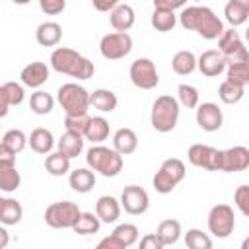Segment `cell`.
Listing matches in <instances>:
<instances>
[{
    "label": "cell",
    "mask_w": 249,
    "mask_h": 249,
    "mask_svg": "<svg viewBox=\"0 0 249 249\" xmlns=\"http://www.w3.org/2000/svg\"><path fill=\"white\" fill-rule=\"evenodd\" d=\"M179 23L208 41H214L224 33L222 19L208 6H185L179 14Z\"/></svg>",
    "instance_id": "1"
},
{
    "label": "cell",
    "mask_w": 249,
    "mask_h": 249,
    "mask_svg": "<svg viewBox=\"0 0 249 249\" xmlns=\"http://www.w3.org/2000/svg\"><path fill=\"white\" fill-rule=\"evenodd\" d=\"M51 68L58 74H66L72 76L76 80H88L93 76L95 66L89 58H86L84 54H80L74 49L68 47H56L51 53Z\"/></svg>",
    "instance_id": "2"
},
{
    "label": "cell",
    "mask_w": 249,
    "mask_h": 249,
    "mask_svg": "<svg viewBox=\"0 0 249 249\" xmlns=\"http://www.w3.org/2000/svg\"><path fill=\"white\" fill-rule=\"evenodd\" d=\"M86 163L88 169L103 177H117L123 171V156L101 144H95L86 152Z\"/></svg>",
    "instance_id": "3"
},
{
    "label": "cell",
    "mask_w": 249,
    "mask_h": 249,
    "mask_svg": "<svg viewBox=\"0 0 249 249\" xmlns=\"http://www.w3.org/2000/svg\"><path fill=\"white\" fill-rule=\"evenodd\" d=\"M179 121V103L171 95H160L156 97L152 111H150V123L154 130L158 132H171L177 126Z\"/></svg>",
    "instance_id": "4"
},
{
    "label": "cell",
    "mask_w": 249,
    "mask_h": 249,
    "mask_svg": "<svg viewBox=\"0 0 249 249\" xmlns=\"http://www.w3.org/2000/svg\"><path fill=\"white\" fill-rule=\"evenodd\" d=\"M56 101L64 109V115H84L89 109V91L80 84L68 82L58 88Z\"/></svg>",
    "instance_id": "5"
},
{
    "label": "cell",
    "mask_w": 249,
    "mask_h": 249,
    "mask_svg": "<svg viewBox=\"0 0 249 249\" xmlns=\"http://www.w3.org/2000/svg\"><path fill=\"white\" fill-rule=\"evenodd\" d=\"M185 173H187L185 163L179 158H167L161 161L160 169L156 171L152 185L160 195H167L185 179Z\"/></svg>",
    "instance_id": "6"
},
{
    "label": "cell",
    "mask_w": 249,
    "mask_h": 249,
    "mask_svg": "<svg viewBox=\"0 0 249 249\" xmlns=\"http://www.w3.org/2000/svg\"><path fill=\"white\" fill-rule=\"evenodd\" d=\"M80 214H82V210L78 208L76 202L58 200V202H53L47 206L45 222H47V226H51L54 230H72V226L76 224Z\"/></svg>",
    "instance_id": "7"
},
{
    "label": "cell",
    "mask_w": 249,
    "mask_h": 249,
    "mask_svg": "<svg viewBox=\"0 0 249 249\" xmlns=\"http://www.w3.org/2000/svg\"><path fill=\"white\" fill-rule=\"evenodd\" d=\"M235 228V216H233V208L230 204H216L210 208L208 212V231L218 237V239H226L233 233Z\"/></svg>",
    "instance_id": "8"
},
{
    "label": "cell",
    "mask_w": 249,
    "mask_h": 249,
    "mask_svg": "<svg viewBox=\"0 0 249 249\" xmlns=\"http://www.w3.org/2000/svg\"><path fill=\"white\" fill-rule=\"evenodd\" d=\"M132 51V37L128 33H107L99 41V53L107 60H121Z\"/></svg>",
    "instance_id": "9"
},
{
    "label": "cell",
    "mask_w": 249,
    "mask_h": 249,
    "mask_svg": "<svg viewBox=\"0 0 249 249\" xmlns=\"http://www.w3.org/2000/svg\"><path fill=\"white\" fill-rule=\"evenodd\" d=\"M218 53L224 56V60L228 64L249 60L247 49L235 29H224V33L218 37Z\"/></svg>",
    "instance_id": "10"
},
{
    "label": "cell",
    "mask_w": 249,
    "mask_h": 249,
    "mask_svg": "<svg viewBox=\"0 0 249 249\" xmlns=\"http://www.w3.org/2000/svg\"><path fill=\"white\" fill-rule=\"evenodd\" d=\"M130 82L140 89H154L160 84L156 64L150 58H136L128 68Z\"/></svg>",
    "instance_id": "11"
},
{
    "label": "cell",
    "mask_w": 249,
    "mask_h": 249,
    "mask_svg": "<svg viewBox=\"0 0 249 249\" xmlns=\"http://www.w3.org/2000/svg\"><path fill=\"white\" fill-rule=\"evenodd\" d=\"M187 160L191 165L208 169V171H220V150L208 144H193L187 152Z\"/></svg>",
    "instance_id": "12"
},
{
    "label": "cell",
    "mask_w": 249,
    "mask_h": 249,
    "mask_svg": "<svg viewBox=\"0 0 249 249\" xmlns=\"http://www.w3.org/2000/svg\"><path fill=\"white\" fill-rule=\"evenodd\" d=\"M121 208H124V212L132 214V216H140L148 210L150 206V196L148 193L138 187V185H128L123 189L121 193V200H119Z\"/></svg>",
    "instance_id": "13"
},
{
    "label": "cell",
    "mask_w": 249,
    "mask_h": 249,
    "mask_svg": "<svg viewBox=\"0 0 249 249\" xmlns=\"http://www.w3.org/2000/svg\"><path fill=\"white\" fill-rule=\"evenodd\" d=\"M249 167V150L245 146H231L228 150H220V171L237 173Z\"/></svg>",
    "instance_id": "14"
},
{
    "label": "cell",
    "mask_w": 249,
    "mask_h": 249,
    "mask_svg": "<svg viewBox=\"0 0 249 249\" xmlns=\"http://www.w3.org/2000/svg\"><path fill=\"white\" fill-rule=\"evenodd\" d=\"M224 123V113L222 109L212 103V101H206V103H200L196 107V124L206 130V132H216Z\"/></svg>",
    "instance_id": "15"
},
{
    "label": "cell",
    "mask_w": 249,
    "mask_h": 249,
    "mask_svg": "<svg viewBox=\"0 0 249 249\" xmlns=\"http://www.w3.org/2000/svg\"><path fill=\"white\" fill-rule=\"evenodd\" d=\"M226 66H228V62H226L224 56H222L218 51H214V49L204 51V53L196 58V68H198L204 76H208V78L220 76V74L226 70Z\"/></svg>",
    "instance_id": "16"
},
{
    "label": "cell",
    "mask_w": 249,
    "mask_h": 249,
    "mask_svg": "<svg viewBox=\"0 0 249 249\" xmlns=\"http://www.w3.org/2000/svg\"><path fill=\"white\" fill-rule=\"evenodd\" d=\"M19 80H21V86L39 89V88L49 80V66H47L45 62H39V60L29 62L27 66L21 68Z\"/></svg>",
    "instance_id": "17"
},
{
    "label": "cell",
    "mask_w": 249,
    "mask_h": 249,
    "mask_svg": "<svg viewBox=\"0 0 249 249\" xmlns=\"http://www.w3.org/2000/svg\"><path fill=\"white\" fill-rule=\"evenodd\" d=\"M95 216L99 218L101 224H113L119 220L121 216V204L115 196H109V195H103L97 198L95 202Z\"/></svg>",
    "instance_id": "18"
},
{
    "label": "cell",
    "mask_w": 249,
    "mask_h": 249,
    "mask_svg": "<svg viewBox=\"0 0 249 249\" xmlns=\"http://www.w3.org/2000/svg\"><path fill=\"white\" fill-rule=\"evenodd\" d=\"M134 19H136V16H134V10H132L130 4H121L119 2L115 6V10L109 14V21H111L113 29L119 31V33H126L134 25Z\"/></svg>",
    "instance_id": "19"
},
{
    "label": "cell",
    "mask_w": 249,
    "mask_h": 249,
    "mask_svg": "<svg viewBox=\"0 0 249 249\" xmlns=\"http://www.w3.org/2000/svg\"><path fill=\"white\" fill-rule=\"evenodd\" d=\"M136 148H138V136L132 128L123 126L113 134V150L119 156H128V154L136 152Z\"/></svg>",
    "instance_id": "20"
},
{
    "label": "cell",
    "mask_w": 249,
    "mask_h": 249,
    "mask_svg": "<svg viewBox=\"0 0 249 249\" xmlns=\"http://www.w3.org/2000/svg\"><path fill=\"white\" fill-rule=\"evenodd\" d=\"M35 39L41 47H56L62 39V27L56 21H43L35 29Z\"/></svg>",
    "instance_id": "21"
},
{
    "label": "cell",
    "mask_w": 249,
    "mask_h": 249,
    "mask_svg": "<svg viewBox=\"0 0 249 249\" xmlns=\"http://www.w3.org/2000/svg\"><path fill=\"white\" fill-rule=\"evenodd\" d=\"M224 16L226 21L231 25V29L243 25L249 18V0H230L224 8Z\"/></svg>",
    "instance_id": "22"
},
{
    "label": "cell",
    "mask_w": 249,
    "mask_h": 249,
    "mask_svg": "<svg viewBox=\"0 0 249 249\" xmlns=\"http://www.w3.org/2000/svg\"><path fill=\"white\" fill-rule=\"evenodd\" d=\"M27 144L31 146L33 152L37 154H51L53 146H54V138H53V132L43 128V126H37L31 130V134L27 136Z\"/></svg>",
    "instance_id": "23"
},
{
    "label": "cell",
    "mask_w": 249,
    "mask_h": 249,
    "mask_svg": "<svg viewBox=\"0 0 249 249\" xmlns=\"http://www.w3.org/2000/svg\"><path fill=\"white\" fill-rule=\"evenodd\" d=\"M56 148H58L56 152L62 154V156H66L68 160L78 158V156L84 152V136L74 134V132H64V134L58 138Z\"/></svg>",
    "instance_id": "24"
},
{
    "label": "cell",
    "mask_w": 249,
    "mask_h": 249,
    "mask_svg": "<svg viewBox=\"0 0 249 249\" xmlns=\"http://www.w3.org/2000/svg\"><path fill=\"white\" fill-rule=\"evenodd\" d=\"M68 183H70L72 191H76V193H82V195L89 193L93 189V185H95V173L91 169H88V167H78V169L70 171Z\"/></svg>",
    "instance_id": "25"
},
{
    "label": "cell",
    "mask_w": 249,
    "mask_h": 249,
    "mask_svg": "<svg viewBox=\"0 0 249 249\" xmlns=\"http://www.w3.org/2000/svg\"><path fill=\"white\" fill-rule=\"evenodd\" d=\"M117 95L111 91V89H105V88H99V89H93V93H89V107L101 111V113H111L117 109Z\"/></svg>",
    "instance_id": "26"
},
{
    "label": "cell",
    "mask_w": 249,
    "mask_h": 249,
    "mask_svg": "<svg viewBox=\"0 0 249 249\" xmlns=\"http://www.w3.org/2000/svg\"><path fill=\"white\" fill-rule=\"evenodd\" d=\"M107 136H109V121L105 117H89L84 138L95 146V144H101L103 140H107Z\"/></svg>",
    "instance_id": "27"
},
{
    "label": "cell",
    "mask_w": 249,
    "mask_h": 249,
    "mask_svg": "<svg viewBox=\"0 0 249 249\" xmlns=\"http://www.w3.org/2000/svg\"><path fill=\"white\" fill-rule=\"evenodd\" d=\"M156 237L161 241V245H175L181 237V224L173 218H167L163 222H160L158 230H156Z\"/></svg>",
    "instance_id": "28"
},
{
    "label": "cell",
    "mask_w": 249,
    "mask_h": 249,
    "mask_svg": "<svg viewBox=\"0 0 249 249\" xmlns=\"http://www.w3.org/2000/svg\"><path fill=\"white\" fill-rule=\"evenodd\" d=\"M171 68L179 76H189L196 70V56L191 51H177L171 58Z\"/></svg>",
    "instance_id": "29"
},
{
    "label": "cell",
    "mask_w": 249,
    "mask_h": 249,
    "mask_svg": "<svg viewBox=\"0 0 249 249\" xmlns=\"http://www.w3.org/2000/svg\"><path fill=\"white\" fill-rule=\"evenodd\" d=\"M23 218V208L16 198H4L0 208V224L2 226H16Z\"/></svg>",
    "instance_id": "30"
},
{
    "label": "cell",
    "mask_w": 249,
    "mask_h": 249,
    "mask_svg": "<svg viewBox=\"0 0 249 249\" xmlns=\"http://www.w3.org/2000/svg\"><path fill=\"white\" fill-rule=\"evenodd\" d=\"M54 107V97L43 89H37L35 93H31L29 97V109L35 115H49Z\"/></svg>",
    "instance_id": "31"
},
{
    "label": "cell",
    "mask_w": 249,
    "mask_h": 249,
    "mask_svg": "<svg viewBox=\"0 0 249 249\" xmlns=\"http://www.w3.org/2000/svg\"><path fill=\"white\" fill-rule=\"evenodd\" d=\"M45 169L47 173H51L53 177H62L70 171V160L58 152H53L45 158Z\"/></svg>",
    "instance_id": "32"
},
{
    "label": "cell",
    "mask_w": 249,
    "mask_h": 249,
    "mask_svg": "<svg viewBox=\"0 0 249 249\" xmlns=\"http://www.w3.org/2000/svg\"><path fill=\"white\" fill-rule=\"evenodd\" d=\"M21 175L16 169V165H0V191L14 193L19 189Z\"/></svg>",
    "instance_id": "33"
},
{
    "label": "cell",
    "mask_w": 249,
    "mask_h": 249,
    "mask_svg": "<svg viewBox=\"0 0 249 249\" xmlns=\"http://www.w3.org/2000/svg\"><path fill=\"white\" fill-rule=\"evenodd\" d=\"M226 80L245 88L249 84V62H231L226 66Z\"/></svg>",
    "instance_id": "34"
},
{
    "label": "cell",
    "mask_w": 249,
    "mask_h": 249,
    "mask_svg": "<svg viewBox=\"0 0 249 249\" xmlns=\"http://www.w3.org/2000/svg\"><path fill=\"white\" fill-rule=\"evenodd\" d=\"M101 228V222L95 214L91 212H82L80 218L76 220V224L72 226V230L78 233V235H91V233H97Z\"/></svg>",
    "instance_id": "35"
},
{
    "label": "cell",
    "mask_w": 249,
    "mask_h": 249,
    "mask_svg": "<svg viewBox=\"0 0 249 249\" xmlns=\"http://www.w3.org/2000/svg\"><path fill=\"white\" fill-rule=\"evenodd\" d=\"M243 95H245V88L235 86V84H231V82H228V80H224V82L220 84V88H218V97H220L222 103H226V105H235V103H239V101L243 99Z\"/></svg>",
    "instance_id": "36"
},
{
    "label": "cell",
    "mask_w": 249,
    "mask_h": 249,
    "mask_svg": "<svg viewBox=\"0 0 249 249\" xmlns=\"http://www.w3.org/2000/svg\"><path fill=\"white\" fill-rule=\"evenodd\" d=\"M150 23H152V27H154L156 31H160V33H167V31H171V29L175 27V23H177V16H175V12L154 10V14H152V18H150Z\"/></svg>",
    "instance_id": "37"
},
{
    "label": "cell",
    "mask_w": 249,
    "mask_h": 249,
    "mask_svg": "<svg viewBox=\"0 0 249 249\" xmlns=\"http://www.w3.org/2000/svg\"><path fill=\"white\" fill-rule=\"evenodd\" d=\"M111 235H113L119 243H123L124 247H130V245H134V243L138 241L140 231H138V228H136L134 224H119V226L113 230Z\"/></svg>",
    "instance_id": "38"
},
{
    "label": "cell",
    "mask_w": 249,
    "mask_h": 249,
    "mask_svg": "<svg viewBox=\"0 0 249 249\" xmlns=\"http://www.w3.org/2000/svg\"><path fill=\"white\" fill-rule=\"evenodd\" d=\"M185 245L187 249H212V237L202 230L191 228L185 233Z\"/></svg>",
    "instance_id": "39"
},
{
    "label": "cell",
    "mask_w": 249,
    "mask_h": 249,
    "mask_svg": "<svg viewBox=\"0 0 249 249\" xmlns=\"http://www.w3.org/2000/svg\"><path fill=\"white\" fill-rule=\"evenodd\" d=\"M198 89L191 84H179L177 88V103L187 107V109H196L198 107Z\"/></svg>",
    "instance_id": "40"
},
{
    "label": "cell",
    "mask_w": 249,
    "mask_h": 249,
    "mask_svg": "<svg viewBox=\"0 0 249 249\" xmlns=\"http://www.w3.org/2000/svg\"><path fill=\"white\" fill-rule=\"evenodd\" d=\"M0 142H2L4 146H8L14 154H19V152L27 146V136H25V132L19 130V128H10V130L2 136Z\"/></svg>",
    "instance_id": "41"
},
{
    "label": "cell",
    "mask_w": 249,
    "mask_h": 249,
    "mask_svg": "<svg viewBox=\"0 0 249 249\" xmlns=\"http://www.w3.org/2000/svg\"><path fill=\"white\" fill-rule=\"evenodd\" d=\"M88 123H89V115L88 113H84V115H64L66 132H74V134L84 136V132L88 128Z\"/></svg>",
    "instance_id": "42"
},
{
    "label": "cell",
    "mask_w": 249,
    "mask_h": 249,
    "mask_svg": "<svg viewBox=\"0 0 249 249\" xmlns=\"http://www.w3.org/2000/svg\"><path fill=\"white\" fill-rule=\"evenodd\" d=\"M2 89H4V95H6V99H8V105H10V107L19 105V103L23 101V97H25L23 86H21V84H18V82H6V84L2 86Z\"/></svg>",
    "instance_id": "43"
},
{
    "label": "cell",
    "mask_w": 249,
    "mask_h": 249,
    "mask_svg": "<svg viewBox=\"0 0 249 249\" xmlns=\"http://www.w3.org/2000/svg\"><path fill=\"white\" fill-rule=\"evenodd\" d=\"M233 202H235V206L239 208V212H241L243 216L249 214V187H247V185H239V187L235 189V193H233Z\"/></svg>",
    "instance_id": "44"
},
{
    "label": "cell",
    "mask_w": 249,
    "mask_h": 249,
    "mask_svg": "<svg viewBox=\"0 0 249 249\" xmlns=\"http://www.w3.org/2000/svg\"><path fill=\"white\" fill-rule=\"evenodd\" d=\"M66 2L64 0H41L39 2V10L47 16H56L60 12H64Z\"/></svg>",
    "instance_id": "45"
},
{
    "label": "cell",
    "mask_w": 249,
    "mask_h": 249,
    "mask_svg": "<svg viewBox=\"0 0 249 249\" xmlns=\"http://www.w3.org/2000/svg\"><path fill=\"white\" fill-rule=\"evenodd\" d=\"M177 8H185L183 0H154V10H165V12H175Z\"/></svg>",
    "instance_id": "46"
},
{
    "label": "cell",
    "mask_w": 249,
    "mask_h": 249,
    "mask_svg": "<svg viewBox=\"0 0 249 249\" xmlns=\"http://www.w3.org/2000/svg\"><path fill=\"white\" fill-rule=\"evenodd\" d=\"M138 249H163V245H161V241L156 237V233H146V235L140 237Z\"/></svg>",
    "instance_id": "47"
},
{
    "label": "cell",
    "mask_w": 249,
    "mask_h": 249,
    "mask_svg": "<svg viewBox=\"0 0 249 249\" xmlns=\"http://www.w3.org/2000/svg\"><path fill=\"white\" fill-rule=\"evenodd\" d=\"M0 165H16V154L0 142Z\"/></svg>",
    "instance_id": "48"
},
{
    "label": "cell",
    "mask_w": 249,
    "mask_h": 249,
    "mask_svg": "<svg viewBox=\"0 0 249 249\" xmlns=\"http://www.w3.org/2000/svg\"><path fill=\"white\" fill-rule=\"evenodd\" d=\"M95 249H126L123 243H119L113 235H107V237H103L97 245H95Z\"/></svg>",
    "instance_id": "49"
},
{
    "label": "cell",
    "mask_w": 249,
    "mask_h": 249,
    "mask_svg": "<svg viewBox=\"0 0 249 249\" xmlns=\"http://www.w3.org/2000/svg\"><path fill=\"white\" fill-rule=\"evenodd\" d=\"M117 4H119L117 0H93V8L97 12H109V14L115 10Z\"/></svg>",
    "instance_id": "50"
},
{
    "label": "cell",
    "mask_w": 249,
    "mask_h": 249,
    "mask_svg": "<svg viewBox=\"0 0 249 249\" xmlns=\"http://www.w3.org/2000/svg\"><path fill=\"white\" fill-rule=\"evenodd\" d=\"M8 111H10V105H8V99H6L4 89H2V86H0V119H4V117L8 115Z\"/></svg>",
    "instance_id": "51"
},
{
    "label": "cell",
    "mask_w": 249,
    "mask_h": 249,
    "mask_svg": "<svg viewBox=\"0 0 249 249\" xmlns=\"http://www.w3.org/2000/svg\"><path fill=\"white\" fill-rule=\"evenodd\" d=\"M8 243H10V233L4 226H0V249H6Z\"/></svg>",
    "instance_id": "52"
},
{
    "label": "cell",
    "mask_w": 249,
    "mask_h": 249,
    "mask_svg": "<svg viewBox=\"0 0 249 249\" xmlns=\"http://www.w3.org/2000/svg\"><path fill=\"white\" fill-rule=\"evenodd\" d=\"M249 247V241L247 239H243V245H241V249H247Z\"/></svg>",
    "instance_id": "53"
},
{
    "label": "cell",
    "mask_w": 249,
    "mask_h": 249,
    "mask_svg": "<svg viewBox=\"0 0 249 249\" xmlns=\"http://www.w3.org/2000/svg\"><path fill=\"white\" fill-rule=\"evenodd\" d=\"M2 202H4V198H2V196H0V208H2Z\"/></svg>",
    "instance_id": "54"
}]
</instances>
